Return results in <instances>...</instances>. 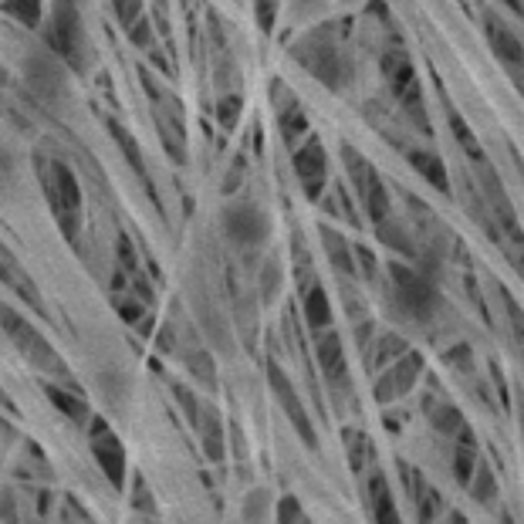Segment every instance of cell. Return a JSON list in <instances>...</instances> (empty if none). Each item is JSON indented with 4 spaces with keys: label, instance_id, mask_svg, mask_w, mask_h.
<instances>
[{
    "label": "cell",
    "instance_id": "cell-11",
    "mask_svg": "<svg viewBox=\"0 0 524 524\" xmlns=\"http://www.w3.org/2000/svg\"><path fill=\"white\" fill-rule=\"evenodd\" d=\"M298 180L305 186V193L312 200H318V193H322L325 186V176H328V166H325V149L318 139H308V146L298 153Z\"/></svg>",
    "mask_w": 524,
    "mask_h": 524
},
{
    "label": "cell",
    "instance_id": "cell-28",
    "mask_svg": "<svg viewBox=\"0 0 524 524\" xmlns=\"http://www.w3.org/2000/svg\"><path fill=\"white\" fill-rule=\"evenodd\" d=\"M156 349L163 352V355H173V352H176V332H173V325H163V328H159Z\"/></svg>",
    "mask_w": 524,
    "mask_h": 524
},
{
    "label": "cell",
    "instance_id": "cell-22",
    "mask_svg": "<svg viewBox=\"0 0 524 524\" xmlns=\"http://www.w3.org/2000/svg\"><path fill=\"white\" fill-rule=\"evenodd\" d=\"M416 514H420V524H437L443 514H447V501H443V494L437 491V487H430V491L423 494V501L416 504Z\"/></svg>",
    "mask_w": 524,
    "mask_h": 524
},
{
    "label": "cell",
    "instance_id": "cell-14",
    "mask_svg": "<svg viewBox=\"0 0 524 524\" xmlns=\"http://www.w3.org/2000/svg\"><path fill=\"white\" fill-rule=\"evenodd\" d=\"M301 308H305V322H308V328H312L315 335L332 328V305H328L322 284L312 281V288L301 291Z\"/></svg>",
    "mask_w": 524,
    "mask_h": 524
},
{
    "label": "cell",
    "instance_id": "cell-30",
    "mask_svg": "<svg viewBox=\"0 0 524 524\" xmlns=\"http://www.w3.org/2000/svg\"><path fill=\"white\" fill-rule=\"evenodd\" d=\"M0 410H7V413H17V406H14V399L4 393V386H0Z\"/></svg>",
    "mask_w": 524,
    "mask_h": 524
},
{
    "label": "cell",
    "instance_id": "cell-9",
    "mask_svg": "<svg viewBox=\"0 0 524 524\" xmlns=\"http://www.w3.org/2000/svg\"><path fill=\"white\" fill-rule=\"evenodd\" d=\"M41 389H44V396L51 399V406H55L68 423L88 426V420L95 416L92 406H88V399L82 396V389L65 386V383H51V379H41Z\"/></svg>",
    "mask_w": 524,
    "mask_h": 524
},
{
    "label": "cell",
    "instance_id": "cell-27",
    "mask_svg": "<svg viewBox=\"0 0 524 524\" xmlns=\"http://www.w3.org/2000/svg\"><path fill=\"white\" fill-rule=\"evenodd\" d=\"M278 261H268L264 264V274H261V295L264 301H274V291H278Z\"/></svg>",
    "mask_w": 524,
    "mask_h": 524
},
{
    "label": "cell",
    "instance_id": "cell-2",
    "mask_svg": "<svg viewBox=\"0 0 524 524\" xmlns=\"http://www.w3.org/2000/svg\"><path fill=\"white\" fill-rule=\"evenodd\" d=\"M0 328H4V335L17 345V352H21L34 369L48 372V376H55L58 383H65V386H75V379H71L68 366L58 359V352L51 349V342L44 339L38 328H34L28 318L17 312V308L7 305V301H0Z\"/></svg>",
    "mask_w": 524,
    "mask_h": 524
},
{
    "label": "cell",
    "instance_id": "cell-6",
    "mask_svg": "<svg viewBox=\"0 0 524 524\" xmlns=\"http://www.w3.org/2000/svg\"><path fill=\"white\" fill-rule=\"evenodd\" d=\"M224 234L237 247H261L271 237V217L254 203H237L224 210Z\"/></svg>",
    "mask_w": 524,
    "mask_h": 524
},
{
    "label": "cell",
    "instance_id": "cell-29",
    "mask_svg": "<svg viewBox=\"0 0 524 524\" xmlns=\"http://www.w3.org/2000/svg\"><path fill=\"white\" fill-rule=\"evenodd\" d=\"M437 524H467V518H464V514H460V511H447Z\"/></svg>",
    "mask_w": 524,
    "mask_h": 524
},
{
    "label": "cell",
    "instance_id": "cell-31",
    "mask_svg": "<svg viewBox=\"0 0 524 524\" xmlns=\"http://www.w3.org/2000/svg\"><path fill=\"white\" fill-rule=\"evenodd\" d=\"M298 524H315V521H312V518H308V514H305V518H301Z\"/></svg>",
    "mask_w": 524,
    "mask_h": 524
},
{
    "label": "cell",
    "instance_id": "cell-1",
    "mask_svg": "<svg viewBox=\"0 0 524 524\" xmlns=\"http://www.w3.org/2000/svg\"><path fill=\"white\" fill-rule=\"evenodd\" d=\"M386 305L406 322L426 325L440 312V291L433 274L423 268H406V264H389V281H386Z\"/></svg>",
    "mask_w": 524,
    "mask_h": 524
},
{
    "label": "cell",
    "instance_id": "cell-5",
    "mask_svg": "<svg viewBox=\"0 0 524 524\" xmlns=\"http://www.w3.org/2000/svg\"><path fill=\"white\" fill-rule=\"evenodd\" d=\"M268 383H271V393L278 396V403H281L284 416H288L291 426H295L298 437L305 440L308 447H318V433H315L312 416H308V406L301 403V396H298L295 383H291V379L278 369V362H268Z\"/></svg>",
    "mask_w": 524,
    "mask_h": 524
},
{
    "label": "cell",
    "instance_id": "cell-21",
    "mask_svg": "<svg viewBox=\"0 0 524 524\" xmlns=\"http://www.w3.org/2000/svg\"><path fill=\"white\" fill-rule=\"evenodd\" d=\"M322 237H325V251H328V257H332V264H339V271L345 274V278H352L355 268H352L349 244H345L339 234H332L328 227H322Z\"/></svg>",
    "mask_w": 524,
    "mask_h": 524
},
{
    "label": "cell",
    "instance_id": "cell-13",
    "mask_svg": "<svg viewBox=\"0 0 524 524\" xmlns=\"http://www.w3.org/2000/svg\"><path fill=\"white\" fill-rule=\"evenodd\" d=\"M423 413L430 416L433 433H440V437H450V440H457L460 433H464V426H467L464 413H460L454 403H447V399H437V403H426Z\"/></svg>",
    "mask_w": 524,
    "mask_h": 524
},
{
    "label": "cell",
    "instance_id": "cell-4",
    "mask_svg": "<svg viewBox=\"0 0 524 524\" xmlns=\"http://www.w3.org/2000/svg\"><path fill=\"white\" fill-rule=\"evenodd\" d=\"M423 372H426V362H423L420 352L410 349L406 355H399L393 366H386L383 372H379L376 389H372V393H376V403L379 406H393L396 399L410 396L413 389L420 386Z\"/></svg>",
    "mask_w": 524,
    "mask_h": 524
},
{
    "label": "cell",
    "instance_id": "cell-25",
    "mask_svg": "<svg viewBox=\"0 0 524 524\" xmlns=\"http://www.w3.org/2000/svg\"><path fill=\"white\" fill-rule=\"evenodd\" d=\"M0 521L4 524H21V504H17V497L11 487H4L0 491Z\"/></svg>",
    "mask_w": 524,
    "mask_h": 524
},
{
    "label": "cell",
    "instance_id": "cell-18",
    "mask_svg": "<svg viewBox=\"0 0 524 524\" xmlns=\"http://www.w3.org/2000/svg\"><path fill=\"white\" fill-rule=\"evenodd\" d=\"M467 491L477 504H484V508H491V504L497 501V477H494V470L484 457H481V464H477L474 477H470Z\"/></svg>",
    "mask_w": 524,
    "mask_h": 524
},
{
    "label": "cell",
    "instance_id": "cell-12",
    "mask_svg": "<svg viewBox=\"0 0 524 524\" xmlns=\"http://www.w3.org/2000/svg\"><path fill=\"white\" fill-rule=\"evenodd\" d=\"M0 284H4V288H11L17 298H24L28 301L31 308H38L41 312V291L34 288L31 284V278H28V271L21 268V264H17V257L7 251L4 244H0Z\"/></svg>",
    "mask_w": 524,
    "mask_h": 524
},
{
    "label": "cell",
    "instance_id": "cell-16",
    "mask_svg": "<svg viewBox=\"0 0 524 524\" xmlns=\"http://www.w3.org/2000/svg\"><path fill=\"white\" fill-rule=\"evenodd\" d=\"M183 366L193 379H197V383H203L207 389H217V369H213V359H210L207 349H200V345H186Z\"/></svg>",
    "mask_w": 524,
    "mask_h": 524
},
{
    "label": "cell",
    "instance_id": "cell-26",
    "mask_svg": "<svg viewBox=\"0 0 524 524\" xmlns=\"http://www.w3.org/2000/svg\"><path fill=\"white\" fill-rule=\"evenodd\" d=\"M501 301H504V312H508V318H511L514 335H518V342H524V312L518 308V301H514L508 291H501Z\"/></svg>",
    "mask_w": 524,
    "mask_h": 524
},
{
    "label": "cell",
    "instance_id": "cell-23",
    "mask_svg": "<svg viewBox=\"0 0 524 524\" xmlns=\"http://www.w3.org/2000/svg\"><path fill=\"white\" fill-rule=\"evenodd\" d=\"M413 166H416V170H420L430 183H437L440 190H447V173H443V163H440L437 156H430V153H413Z\"/></svg>",
    "mask_w": 524,
    "mask_h": 524
},
{
    "label": "cell",
    "instance_id": "cell-8",
    "mask_svg": "<svg viewBox=\"0 0 524 524\" xmlns=\"http://www.w3.org/2000/svg\"><path fill=\"white\" fill-rule=\"evenodd\" d=\"M190 426L197 430L200 447H203V454H207L210 464H224L227 460V426H224V420H220L217 406L200 403L197 420H193Z\"/></svg>",
    "mask_w": 524,
    "mask_h": 524
},
{
    "label": "cell",
    "instance_id": "cell-17",
    "mask_svg": "<svg viewBox=\"0 0 524 524\" xmlns=\"http://www.w3.org/2000/svg\"><path fill=\"white\" fill-rule=\"evenodd\" d=\"M369 352H372V369L383 372L386 366H393L399 355L410 352V345H406V339H399L396 332H386V335H379L376 345H372Z\"/></svg>",
    "mask_w": 524,
    "mask_h": 524
},
{
    "label": "cell",
    "instance_id": "cell-10",
    "mask_svg": "<svg viewBox=\"0 0 524 524\" xmlns=\"http://www.w3.org/2000/svg\"><path fill=\"white\" fill-rule=\"evenodd\" d=\"M366 501H369L372 521L376 524H403L399 508H396V497H393V487H389L383 470H372V474L366 477Z\"/></svg>",
    "mask_w": 524,
    "mask_h": 524
},
{
    "label": "cell",
    "instance_id": "cell-20",
    "mask_svg": "<svg viewBox=\"0 0 524 524\" xmlns=\"http://www.w3.org/2000/svg\"><path fill=\"white\" fill-rule=\"evenodd\" d=\"M132 508H136V514H142V518H159L156 494H153V487H149V481L142 474L132 477Z\"/></svg>",
    "mask_w": 524,
    "mask_h": 524
},
{
    "label": "cell",
    "instance_id": "cell-19",
    "mask_svg": "<svg viewBox=\"0 0 524 524\" xmlns=\"http://www.w3.org/2000/svg\"><path fill=\"white\" fill-rule=\"evenodd\" d=\"M342 443H345V454H349V467L355 474H362L372 457V447H369V437L362 430H352V426H345L342 430Z\"/></svg>",
    "mask_w": 524,
    "mask_h": 524
},
{
    "label": "cell",
    "instance_id": "cell-24",
    "mask_svg": "<svg viewBox=\"0 0 524 524\" xmlns=\"http://www.w3.org/2000/svg\"><path fill=\"white\" fill-rule=\"evenodd\" d=\"M7 14H14L17 21H24V24H38L41 4L38 0H7Z\"/></svg>",
    "mask_w": 524,
    "mask_h": 524
},
{
    "label": "cell",
    "instance_id": "cell-3",
    "mask_svg": "<svg viewBox=\"0 0 524 524\" xmlns=\"http://www.w3.org/2000/svg\"><path fill=\"white\" fill-rule=\"evenodd\" d=\"M85 437H88V450H92L102 477L109 481V487L122 491L129 481V454H126V447H122L119 433L112 430V423L105 420L102 413H95L85 426Z\"/></svg>",
    "mask_w": 524,
    "mask_h": 524
},
{
    "label": "cell",
    "instance_id": "cell-15",
    "mask_svg": "<svg viewBox=\"0 0 524 524\" xmlns=\"http://www.w3.org/2000/svg\"><path fill=\"white\" fill-rule=\"evenodd\" d=\"M274 494L268 487H251V491L244 494V504H241V518L244 524H268L271 514H274Z\"/></svg>",
    "mask_w": 524,
    "mask_h": 524
},
{
    "label": "cell",
    "instance_id": "cell-7",
    "mask_svg": "<svg viewBox=\"0 0 524 524\" xmlns=\"http://www.w3.org/2000/svg\"><path fill=\"white\" fill-rule=\"evenodd\" d=\"M315 349H318V366H322V372H325V383H328V389H332V396L335 399L349 396L352 379H349V359H345L342 339L328 328V332L315 335Z\"/></svg>",
    "mask_w": 524,
    "mask_h": 524
}]
</instances>
